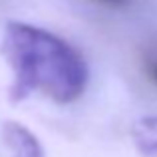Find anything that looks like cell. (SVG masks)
<instances>
[{"instance_id":"obj_1","label":"cell","mask_w":157,"mask_h":157,"mask_svg":"<svg viewBox=\"0 0 157 157\" xmlns=\"http://www.w3.org/2000/svg\"><path fill=\"white\" fill-rule=\"evenodd\" d=\"M0 54L12 70L8 96L22 101L32 94L56 104H72L88 86V66L82 54L40 26L6 22L0 38Z\"/></svg>"},{"instance_id":"obj_2","label":"cell","mask_w":157,"mask_h":157,"mask_svg":"<svg viewBox=\"0 0 157 157\" xmlns=\"http://www.w3.org/2000/svg\"><path fill=\"white\" fill-rule=\"evenodd\" d=\"M0 133L10 151V157H44V149L38 137L32 131H28L22 123L6 121Z\"/></svg>"},{"instance_id":"obj_3","label":"cell","mask_w":157,"mask_h":157,"mask_svg":"<svg viewBox=\"0 0 157 157\" xmlns=\"http://www.w3.org/2000/svg\"><path fill=\"white\" fill-rule=\"evenodd\" d=\"M131 139L139 153L145 157H157V115H147L133 123Z\"/></svg>"},{"instance_id":"obj_4","label":"cell","mask_w":157,"mask_h":157,"mask_svg":"<svg viewBox=\"0 0 157 157\" xmlns=\"http://www.w3.org/2000/svg\"><path fill=\"white\" fill-rule=\"evenodd\" d=\"M141 66H143V74L147 76V80L157 86V46L149 48V50L143 54Z\"/></svg>"},{"instance_id":"obj_5","label":"cell","mask_w":157,"mask_h":157,"mask_svg":"<svg viewBox=\"0 0 157 157\" xmlns=\"http://www.w3.org/2000/svg\"><path fill=\"white\" fill-rule=\"evenodd\" d=\"M98 2H101V4H109V6H123V4H127L129 0H98Z\"/></svg>"}]
</instances>
